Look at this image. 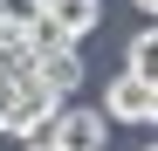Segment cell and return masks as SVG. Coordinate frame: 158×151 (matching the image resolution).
<instances>
[{"instance_id":"1","label":"cell","mask_w":158,"mask_h":151,"mask_svg":"<svg viewBox=\"0 0 158 151\" xmlns=\"http://www.w3.org/2000/svg\"><path fill=\"white\" fill-rule=\"evenodd\" d=\"M55 110H62V96H48V89L35 83V69H28V76H0V131H7V137L48 131Z\"/></svg>"},{"instance_id":"2","label":"cell","mask_w":158,"mask_h":151,"mask_svg":"<svg viewBox=\"0 0 158 151\" xmlns=\"http://www.w3.org/2000/svg\"><path fill=\"white\" fill-rule=\"evenodd\" d=\"M48 144L55 151H103L110 144V117L89 110V103H62L55 124H48Z\"/></svg>"},{"instance_id":"3","label":"cell","mask_w":158,"mask_h":151,"mask_svg":"<svg viewBox=\"0 0 158 151\" xmlns=\"http://www.w3.org/2000/svg\"><path fill=\"white\" fill-rule=\"evenodd\" d=\"M103 117H110V124H151V117H158V83L124 69L117 83L103 89Z\"/></svg>"},{"instance_id":"4","label":"cell","mask_w":158,"mask_h":151,"mask_svg":"<svg viewBox=\"0 0 158 151\" xmlns=\"http://www.w3.org/2000/svg\"><path fill=\"white\" fill-rule=\"evenodd\" d=\"M35 83L48 89V96H62V103H69V96H76V83H83V48H48V55H35Z\"/></svg>"},{"instance_id":"5","label":"cell","mask_w":158,"mask_h":151,"mask_svg":"<svg viewBox=\"0 0 158 151\" xmlns=\"http://www.w3.org/2000/svg\"><path fill=\"white\" fill-rule=\"evenodd\" d=\"M41 14L62 28V41H89L103 21V0H41Z\"/></svg>"},{"instance_id":"6","label":"cell","mask_w":158,"mask_h":151,"mask_svg":"<svg viewBox=\"0 0 158 151\" xmlns=\"http://www.w3.org/2000/svg\"><path fill=\"white\" fill-rule=\"evenodd\" d=\"M131 76H151L158 83V35H151V21H144V35L131 41Z\"/></svg>"},{"instance_id":"7","label":"cell","mask_w":158,"mask_h":151,"mask_svg":"<svg viewBox=\"0 0 158 151\" xmlns=\"http://www.w3.org/2000/svg\"><path fill=\"white\" fill-rule=\"evenodd\" d=\"M0 21H7V28H21V35H28L35 21H41V0H0Z\"/></svg>"},{"instance_id":"8","label":"cell","mask_w":158,"mask_h":151,"mask_svg":"<svg viewBox=\"0 0 158 151\" xmlns=\"http://www.w3.org/2000/svg\"><path fill=\"white\" fill-rule=\"evenodd\" d=\"M21 151H55V144H48V131H35V137H21Z\"/></svg>"},{"instance_id":"9","label":"cell","mask_w":158,"mask_h":151,"mask_svg":"<svg viewBox=\"0 0 158 151\" xmlns=\"http://www.w3.org/2000/svg\"><path fill=\"white\" fill-rule=\"evenodd\" d=\"M131 7H138V14H144V21H151V14H158V0H131Z\"/></svg>"},{"instance_id":"10","label":"cell","mask_w":158,"mask_h":151,"mask_svg":"<svg viewBox=\"0 0 158 151\" xmlns=\"http://www.w3.org/2000/svg\"><path fill=\"white\" fill-rule=\"evenodd\" d=\"M144 151H151V144H144Z\"/></svg>"}]
</instances>
